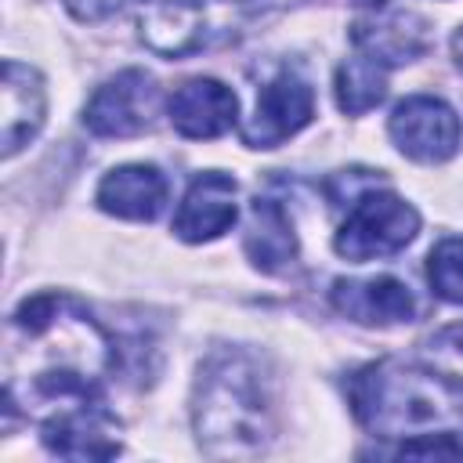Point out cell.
<instances>
[{
	"label": "cell",
	"instance_id": "6da1fadb",
	"mask_svg": "<svg viewBox=\"0 0 463 463\" xmlns=\"http://www.w3.org/2000/svg\"><path fill=\"white\" fill-rule=\"evenodd\" d=\"M119 351L109 329L69 293H36L7 318L4 412L54 416L101 402Z\"/></svg>",
	"mask_w": 463,
	"mask_h": 463
},
{
	"label": "cell",
	"instance_id": "7a4b0ae2",
	"mask_svg": "<svg viewBox=\"0 0 463 463\" xmlns=\"http://www.w3.org/2000/svg\"><path fill=\"white\" fill-rule=\"evenodd\" d=\"M354 420L394 438L402 459H463V376L420 362L380 358L347 376Z\"/></svg>",
	"mask_w": 463,
	"mask_h": 463
},
{
	"label": "cell",
	"instance_id": "3957f363",
	"mask_svg": "<svg viewBox=\"0 0 463 463\" xmlns=\"http://www.w3.org/2000/svg\"><path fill=\"white\" fill-rule=\"evenodd\" d=\"M195 441L213 459L260 456L279 430L275 387L264 362L246 347H217L192 387Z\"/></svg>",
	"mask_w": 463,
	"mask_h": 463
},
{
	"label": "cell",
	"instance_id": "277c9868",
	"mask_svg": "<svg viewBox=\"0 0 463 463\" xmlns=\"http://www.w3.org/2000/svg\"><path fill=\"white\" fill-rule=\"evenodd\" d=\"M137 33L163 58L217 51L250 33L271 0H134Z\"/></svg>",
	"mask_w": 463,
	"mask_h": 463
},
{
	"label": "cell",
	"instance_id": "5b68a950",
	"mask_svg": "<svg viewBox=\"0 0 463 463\" xmlns=\"http://www.w3.org/2000/svg\"><path fill=\"white\" fill-rule=\"evenodd\" d=\"M416 232H420L416 206L398 192L383 188V181H376L347 203V217L333 235V250L344 260L365 264V260L394 257L416 239Z\"/></svg>",
	"mask_w": 463,
	"mask_h": 463
},
{
	"label": "cell",
	"instance_id": "8992f818",
	"mask_svg": "<svg viewBox=\"0 0 463 463\" xmlns=\"http://www.w3.org/2000/svg\"><path fill=\"white\" fill-rule=\"evenodd\" d=\"M387 130L402 156L427 166L449 163L463 141V123L456 109L434 94H409L405 101H398L387 119Z\"/></svg>",
	"mask_w": 463,
	"mask_h": 463
},
{
	"label": "cell",
	"instance_id": "52a82bcc",
	"mask_svg": "<svg viewBox=\"0 0 463 463\" xmlns=\"http://www.w3.org/2000/svg\"><path fill=\"white\" fill-rule=\"evenodd\" d=\"M156 105H159V87L152 72L123 69L90 94L83 109V127L94 137H137L152 127Z\"/></svg>",
	"mask_w": 463,
	"mask_h": 463
},
{
	"label": "cell",
	"instance_id": "ba28073f",
	"mask_svg": "<svg viewBox=\"0 0 463 463\" xmlns=\"http://www.w3.org/2000/svg\"><path fill=\"white\" fill-rule=\"evenodd\" d=\"M315 116V90L297 69H282L271 76L253 105V116L242 123V145L250 148H279L293 134H300Z\"/></svg>",
	"mask_w": 463,
	"mask_h": 463
},
{
	"label": "cell",
	"instance_id": "9c48e42d",
	"mask_svg": "<svg viewBox=\"0 0 463 463\" xmlns=\"http://www.w3.org/2000/svg\"><path fill=\"white\" fill-rule=\"evenodd\" d=\"M40 441L61 459H112L123 452L119 423L105 402L76 405L40 420Z\"/></svg>",
	"mask_w": 463,
	"mask_h": 463
},
{
	"label": "cell",
	"instance_id": "30bf717a",
	"mask_svg": "<svg viewBox=\"0 0 463 463\" xmlns=\"http://www.w3.org/2000/svg\"><path fill=\"white\" fill-rule=\"evenodd\" d=\"M166 116L181 137L213 141L239 123V98L213 76H192L170 94Z\"/></svg>",
	"mask_w": 463,
	"mask_h": 463
},
{
	"label": "cell",
	"instance_id": "8fae6325",
	"mask_svg": "<svg viewBox=\"0 0 463 463\" xmlns=\"http://www.w3.org/2000/svg\"><path fill=\"white\" fill-rule=\"evenodd\" d=\"M47 119V87L43 76L7 58L0 76V156L11 159L22 145H29Z\"/></svg>",
	"mask_w": 463,
	"mask_h": 463
},
{
	"label": "cell",
	"instance_id": "7c38bea8",
	"mask_svg": "<svg viewBox=\"0 0 463 463\" xmlns=\"http://www.w3.org/2000/svg\"><path fill=\"white\" fill-rule=\"evenodd\" d=\"M239 184L235 177L221 170H203L192 177L177 213H174V235L184 242H210L224 235L239 217Z\"/></svg>",
	"mask_w": 463,
	"mask_h": 463
},
{
	"label": "cell",
	"instance_id": "4fadbf2b",
	"mask_svg": "<svg viewBox=\"0 0 463 463\" xmlns=\"http://www.w3.org/2000/svg\"><path fill=\"white\" fill-rule=\"evenodd\" d=\"M333 307L358 322V326H398L412 322L416 300L409 286L394 275H373V279H340L329 293Z\"/></svg>",
	"mask_w": 463,
	"mask_h": 463
},
{
	"label": "cell",
	"instance_id": "5bb4252c",
	"mask_svg": "<svg viewBox=\"0 0 463 463\" xmlns=\"http://www.w3.org/2000/svg\"><path fill=\"white\" fill-rule=\"evenodd\" d=\"M170 199V184H166V174L152 163H123V166H112L98 192H94V203L112 213V217H123V221H156L163 213Z\"/></svg>",
	"mask_w": 463,
	"mask_h": 463
},
{
	"label": "cell",
	"instance_id": "9a60e30c",
	"mask_svg": "<svg viewBox=\"0 0 463 463\" xmlns=\"http://www.w3.org/2000/svg\"><path fill=\"white\" fill-rule=\"evenodd\" d=\"M242 250H246L250 264L264 275H275L297 260V232H293V221L282 210V203L260 199V195L250 203Z\"/></svg>",
	"mask_w": 463,
	"mask_h": 463
},
{
	"label": "cell",
	"instance_id": "2e32d148",
	"mask_svg": "<svg viewBox=\"0 0 463 463\" xmlns=\"http://www.w3.org/2000/svg\"><path fill=\"white\" fill-rule=\"evenodd\" d=\"M351 40L358 51L380 58L387 69L391 65H402V61H412L427 51L430 36H427V22L420 14H387V18H365V22H354L351 25Z\"/></svg>",
	"mask_w": 463,
	"mask_h": 463
},
{
	"label": "cell",
	"instance_id": "e0dca14e",
	"mask_svg": "<svg viewBox=\"0 0 463 463\" xmlns=\"http://www.w3.org/2000/svg\"><path fill=\"white\" fill-rule=\"evenodd\" d=\"M387 65L365 51L351 54L340 69H336V105L347 116H362L369 109H376L387 94Z\"/></svg>",
	"mask_w": 463,
	"mask_h": 463
},
{
	"label": "cell",
	"instance_id": "ac0fdd59",
	"mask_svg": "<svg viewBox=\"0 0 463 463\" xmlns=\"http://www.w3.org/2000/svg\"><path fill=\"white\" fill-rule=\"evenodd\" d=\"M427 279L441 300L463 304V235H449L430 250Z\"/></svg>",
	"mask_w": 463,
	"mask_h": 463
},
{
	"label": "cell",
	"instance_id": "d6986e66",
	"mask_svg": "<svg viewBox=\"0 0 463 463\" xmlns=\"http://www.w3.org/2000/svg\"><path fill=\"white\" fill-rule=\"evenodd\" d=\"M430 354H438L449 365V373L463 376V326H452V329L438 333L430 340Z\"/></svg>",
	"mask_w": 463,
	"mask_h": 463
},
{
	"label": "cell",
	"instance_id": "ffe728a7",
	"mask_svg": "<svg viewBox=\"0 0 463 463\" xmlns=\"http://www.w3.org/2000/svg\"><path fill=\"white\" fill-rule=\"evenodd\" d=\"M354 4H358V7H383L387 0H354Z\"/></svg>",
	"mask_w": 463,
	"mask_h": 463
}]
</instances>
